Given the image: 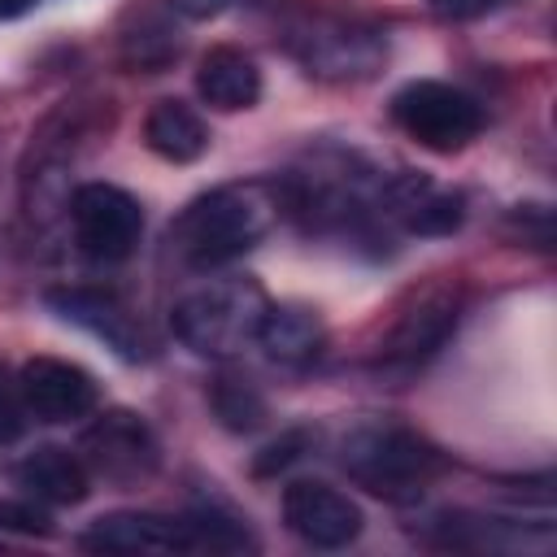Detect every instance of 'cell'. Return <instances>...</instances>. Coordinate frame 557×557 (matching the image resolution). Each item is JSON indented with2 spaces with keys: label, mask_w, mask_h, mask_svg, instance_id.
Instances as JSON below:
<instances>
[{
  "label": "cell",
  "mask_w": 557,
  "mask_h": 557,
  "mask_svg": "<svg viewBox=\"0 0 557 557\" xmlns=\"http://www.w3.org/2000/svg\"><path fill=\"white\" fill-rule=\"evenodd\" d=\"M339 466H344V474L352 483L370 487L374 496L409 500V496H418L444 470V457L435 453V444H426L409 426H396V422H361V426H352L344 435Z\"/></svg>",
  "instance_id": "277c9868"
},
{
  "label": "cell",
  "mask_w": 557,
  "mask_h": 557,
  "mask_svg": "<svg viewBox=\"0 0 557 557\" xmlns=\"http://www.w3.org/2000/svg\"><path fill=\"white\" fill-rule=\"evenodd\" d=\"M265 309H270V296L257 278L226 274V278L191 287L170 309V326L183 348H191L196 357L222 361V357H235L248 344H257V326H261Z\"/></svg>",
  "instance_id": "3957f363"
},
{
  "label": "cell",
  "mask_w": 557,
  "mask_h": 557,
  "mask_svg": "<svg viewBox=\"0 0 557 557\" xmlns=\"http://www.w3.org/2000/svg\"><path fill=\"white\" fill-rule=\"evenodd\" d=\"M13 483L30 500H44V505H78L91 492V474H87L83 457L70 453V448H57V444H44V448L26 453L13 466Z\"/></svg>",
  "instance_id": "4fadbf2b"
},
{
  "label": "cell",
  "mask_w": 557,
  "mask_h": 557,
  "mask_svg": "<svg viewBox=\"0 0 557 557\" xmlns=\"http://www.w3.org/2000/svg\"><path fill=\"white\" fill-rule=\"evenodd\" d=\"M196 91L209 109H222V113L252 109L261 100V70L239 48H209L196 65Z\"/></svg>",
  "instance_id": "5bb4252c"
},
{
  "label": "cell",
  "mask_w": 557,
  "mask_h": 557,
  "mask_svg": "<svg viewBox=\"0 0 557 557\" xmlns=\"http://www.w3.org/2000/svg\"><path fill=\"white\" fill-rule=\"evenodd\" d=\"M70 222H74V244L91 261H126L144 235V209L131 191L113 183H83L70 196Z\"/></svg>",
  "instance_id": "52a82bcc"
},
{
  "label": "cell",
  "mask_w": 557,
  "mask_h": 557,
  "mask_svg": "<svg viewBox=\"0 0 557 557\" xmlns=\"http://www.w3.org/2000/svg\"><path fill=\"white\" fill-rule=\"evenodd\" d=\"M17 387H22V405L35 422H78L87 413H96L100 392L96 379L61 357H30L17 370Z\"/></svg>",
  "instance_id": "7c38bea8"
},
{
  "label": "cell",
  "mask_w": 557,
  "mask_h": 557,
  "mask_svg": "<svg viewBox=\"0 0 557 557\" xmlns=\"http://www.w3.org/2000/svg\"><path fill=\"white\" fill-rule=\"evenodd\" d=\"M292 52L309 74L331 78V83L370 78L387 61V44L379 30L348 22V17H322V13L292 26Z\"/></svg>",
  "instance_id": "8992f818"
},
{
  "label": "cell",
  "mask_w": 557,
  "mask_h": 557,
  "mask_svg": "<svg viewBox=\"0 0 557 557\" xmlns=\"http://www.w3.org/2000/svg\"><path fill=\"white\" fill-rule=\"evenodd\" d=\"M78 457H83L91 479H104L113 487H135L157 470L161 448H157V435L148 431V422L139 413L109 409L83 431Z\"/></svg>",
  "instance_id": "ba28073f"
},
{
  "label": "cell",
  "mask_w": 557,
  "mask_h": 557,
  "mask_svg": "<svg viewBox=\"0 0 557 557\" xmlns=\"http://www.w3.org/2000/svg\"><path fill=\"white\" fill-rule=\"evenodd\" d=\"M26 405H22V387L17 374H9V366H0V444H13L26 431Z\"/></svg>",
  "instance_id": "ac0fdd59"
},
{
  "label": "cell",
  "mask_w": 557,
  "mask_h": 557,
  "mask_svg": "<svg viewBox=\"0 0 557 557\" xmlns=\"http://www.w3.org/2000/svg\"><path fill=\"white\" fill-rule=\"evenodd\" d=\"M283 522L309 548H348L361 535L366 513L339 487L318 479H296L283 487Z\"/></svg>",
  "instance_id": "30bf717a"
},
{
  "label": "cell",
  "mask_w": 557,
  "mask_h": 557,
  "mask_svg": "<svg viewBox=\"0 0 557 557\" xmlns=\"http://www.w3.org/2000/svg\"><path fill=\"white\" fill-rule=\"evenodd\" d=\"M78 544L87 553H139V557H157V553H239L252 548L257 540L248 535L244 522L196 509V513H148V509H117V513H100Z\"/></svg>",
  "instance_id": "7a4b0ae2"
},
{
  "label": "cell",
  "mask_w": 557,
  "mask_h": 557,
  "mask_svg": "<svg viewBox=\"0 0 557 557\" xmlns=\"http://www.w3.org/2000/svg\"><path fill=\"white\" fill-rule=\"evenodd\" d=\"M39 0H0V22H13V17H26Z\"/></svg>",
  "instance_id": "7402d4cb"
},
{
  "label": "cell",
  "mask_w": 557,
  "mask_h": 557,
  "mask_svg": "<svg viewBox=\"0 0 557 557\" xmlns=\"http://www.w3.org/2000/svg\"><path fill=\"white\" fill-rule=\"evenodd\" d=\"M496 4H505V0H435V9L444 17H474V13H487Z\"/></svg>",
  "instance_id": "ffe728a7"
},
{
  "label": "cell",
  "mask_w": 557,
  "mask_h": 557,
  "mask_svg": "<svg viewBox=\"0 0 557 557\" xmlns=\"http://www.w3.org/2000/svg\"><path fill=\"white\" fill-rule=\"evenodd\" d=\"M44 305L61 322L96 335L122 361H144L148 348H152L148 335H144V326H139V318L117 296H109V292H96V287H48L44 292Z\"/></svg>",
  "instance_id": "8fae6325"
},
{
  "label": "cell",
  "mask_w": 557,
  "mask_h": 557,
  "mask_svg": "<svg viewBox=\"0 0 557 557\" xmlns=\"http://www.w3.org/2000/svg\"><path fill=\"white\" fill-rule=\"evenodd\" d=\"M457 313H461L457 283H431V287H422L400 309V318L392 322V331H387V339L379 348V361L387 370H413V366H422L426 357H435L444 348V339L457 326Z\"/></svg>",
  "instance_id": "9c48e42d"
},
{
  "label": "cell",
  "mask_w": 557,
  "mask_h": 557,
  "mask_svg": "<svg viewBox=\"0 0 557 557\" xmlns=\"http://www.w3.org/2000/svg\"><path fill=\"white\" fill-rule=\"evenodd\" d=\"M209 405L226 431H257L265 422V400L248 379H226V374L213 379Z\"/></svg>",
  "instance_id": "e0dca14e"
},
{
  "label": "cell",
  "mask_w": 557,
  "mask_h": 557,
  "mask_svg": "<svg viewBox=\"0 0 557 557\" xmlns=\"http://www.w3.org/2000/svg\"><path fill=\"white\" fill-rule=\"evenodd\" d=\"M305 431H292V435H283L278 444H270L265 448V457H257V474H270V470H283V466H292L296 457H300V448H305Z\"/></svg>",
  "instance_id": "d6986e66"
},
{
  "label": "cell",
  "mask_w": 557,
  "mask_h": 557,
  "mask_svg": "<svg viewBox=\"0 0 557 557\" xmlns=\"http://www.w3.org/2000/svg\"><path fill=\"white\" fill-rule=\"evenodd\" d=\"M257 344L265 348L270 361L300 370V366L318 361V352L326 344V326L305 305H270L261 326H257Z\"/></svg>",
  "instance_id": "9a60e30c"
},
{
  "label": "cell",
  "mask_w": 557,
  "mask_h": 557,
  "mask_svg": "<svg viewBox=\"0 0 557 557\" xmlns=\"http://www.w3.org/2000/svg\"><path fill=\"white\" fill-rule=\"evenodd\" d=\"M278 209H283V187H274L265 178L213 187L178 213L174 248L196 270L226 265L261 244V235L274 226Z\"/></svg>",
  "instance_id": "6da1fadb"
},
{
  "label": "cell",
  "mask_w": 557,
  "mask_h": 557,
  "mask_svg": "<svg viewBox=\"0 0 557 557\" xmlns=\"http://www.w3.org/2000/svg\"><path fill=\"white\" fill-rule=\"evenodd\" d=\"M144 139L170 165H191L209 152V126L187 100H157L144 122Z\"/></svg>",
  "instance_id": "2e32d148"
},
{
  "label": "cell",
  "mask_w": 557,
  "mask_h": 557,
  "mask_svg": "<svg viewBox=\"0 0 557 557\" xmlns=\"http://www.w3.org/2000/svg\"><path fill=\"white\" fill-rule=\"evenodd\" d=\"M183 17H191V22H209V17H218L222 9H226V0H170Z\"/></svg>",
  "instance_id": "44dd1931"
},
{
  "label": "cell",
  "mask_w": 557,
  "mask_h": 557,
  "mask_svg": "<svg viewBox=\"0 0 557 557\" xmlns=\"http://www.w3.org/2000/svg\"><path fill=\"white\" fill-rule=\"evenodd\" d=\"M392 122L431 152H461L483 131V104L440 78H413L392 96Z\"/></svg>",
  "instance_id": "5b68a950"
}]
</instances>
